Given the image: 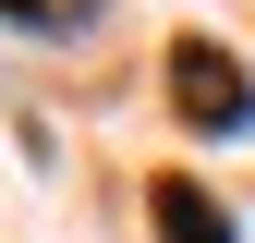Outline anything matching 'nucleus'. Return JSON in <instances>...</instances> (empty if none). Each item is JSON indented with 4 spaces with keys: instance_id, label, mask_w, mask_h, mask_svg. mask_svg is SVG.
<instances>
[{
    "instance_id": "f257e3e1",
    "label": "nucleus",
    "mask_w": 255,
    "mask_h": 243,
    "mask_svg": "<svg viewBox=\"0 0 255 243\" xmlns=\"http://www.w3.org/2000/svg\"><path fill=\"white\" fill-rule=\"evenodd\" d=\"M170 98H182L195 134H243V122H255V85H243L219 49H170Z\"/></svg>"
},
{
    "instance_id": "f03ea898",
    "label": "nucleus",
    "mask_w": 255,
    "mask_h": 243,
    "mask_svg": "<svg viewBox=\"0 0 255 243\" xmlns=\"http://www.w3.org/2000/svg\"><path fill=\"white\" fill-rule=\"evenodd\" d=\"M158 231H170V243H231V219H219L207 182H158Z\"/></svg>"
},
{
    "instance_id": "7ed1b4c3",
    "label": "nucleus",
    "mask_w": 255,
    "mask_h": 243,
    "mask_svg": "<svg viewBox=\"0 0 255 243\" xmlns=\"http://www.w3.org/2000/svg\"><path fill=\"white\" fill-rule=\"evenodd\" d=\"M0 12H24V24H37V12H49V0H0Z\"/></svg>"
}]
</instances>
